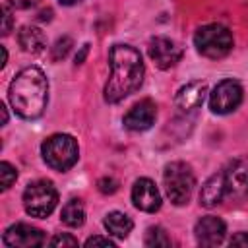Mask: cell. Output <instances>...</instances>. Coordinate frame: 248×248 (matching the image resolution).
<instances>
[{"instance_id": "obj_1", "label": "cell", "mask_w": 248, "mask_h": 248, "mask_svg": "<svg viewBox=\"0 0 248 248\" xmlns=\"http://www.w3.org/2000/svg\"><path fill=\"white\" fill-rule=\"evenodd\" d=\"M110 78L105 85V101L118 103L136 93L143 81V60L130 45H114L108 52Z\"/></svg>"}, {"instance_id": "obj_2", "label": "cell", "mask_w": 248, "mask_h": 248, "mask_svg": "<svg viewBox=\"0 0 248 248\" xmlns=\"http://www.w3.org/2000/svg\"><path fill=\"white\" fill-rule=\"evenodd\" d=\"M10 105L16 110L17 116L25 120H35L39 118L48 101V81L43 70L37 66L23 68L10 83Z\"/></svg>"}, {"instance_id": "obj_3", "label": "cell", "mask_w": 248, "mask_h": 248, "mask_svg": "<svg viewBox=\"0 0 248 248\" xmlns=\"http://www.w3.org/2000/svg\"><path fill=\"white\" fill-rule=\"evenodd\" d=\"M163 182H165L167 196L174 205H184L190 202L194 186H196V178H194L190 165L182 161L169 163L163 172Z\"/></svg>"}, {"instance_id": "obj_4", "label": "cell", "mask_w": 248, "mask_h": 248, "mask_svg": "<svg viewBox=\"0 0 248 248\" xmlns=\"http://www.w3.org/2000/svg\"><path fill=\"white\" fill-rule=\"evenodd\" d=\"M45 163L54 170H68L78 161V141L68 134H54L41 145Z\"/></svg>"}, {"instance_id": "obj_5", "label": "cell", "mask_w": 248, "mask_h": 248, "mask_svg": "<svg viewBox=\"0 0 248 248\" xmlns=\"http://www.w3.org/2000/svg\"><path fill=\"white\" fill-rule=\"evenodd\" d=\"M194 45L198 52L207 58H223L232 48V35L227 27L219 23H209L196 31Z\"/></svg>"}, {"instance_id": "obj_6", "label": "cell", "mask_w": 248, "mask_h": 248, "mask_svg": "<svg viewBox=\"0 0 248 248\" xmlns=\"http://www.w3.org/2000/svg\"><path fill=\"white\" fill-rule=\"evenodd\" d=\"M56 203H58V192L46 180H35L23 192V205L31 217L50 215L54 211Z\"/></svg>"}, {"instance_id": "obj_7", "label": "cell", "mask_w": 248, "mask_h": 248, "mask_svg": "<svg viewBox=\"0 0 248 248\" xmlns=\"http://www.w3.org/2000/svg\"><path fill=\"white\" fill-rule=\"evenodd\" d=\"M242 101V87L234 79H223L219 81L211 95H209V107L217 114H227L232 112Z\"/></svg>"}, {"instance_id": "obj_8", "label": "cell", "mask_w": 248, "mask_h": 248, "mask_svg": "<svg viewBox=\"0 0 248 248\" xmlns=\"http://www.w3.org/2000/svg\"><path fill=\"white\" fill-rule=\"evenodd\" d=\"M45 242H46L45 232L25 223H16L8 227L4 232V244L12 248H35V246H43Z\"/></svg>"}, {"instance_id": "obj_9", "label": "cell", "mask_w": 248, "mask_h": 248, "mask_svg": "<svg viewBox=\"0 0 248 248\" xmlns=\"http://www.w3.org/2000/svg\"><path fill=\"white\" fill-rule=\"evenodd\" d=\"M132 202L138 209L153 213L161 207V194L153 180L149 178H138L132 186Z\"/></svg>"}, {"instance_id": "obj_10", "label": "cell", "mask_w": 248, "mask_h": 248, "mask_svg": "<svg viewBox=\"0 0 248 248\" xmlns=\"http://www.w3.org/2000/svg\"><path fill=\"white\" fill-rule=\"evenodd\" d=\"M225 232H227L225 223L219 217H213V215L202 217L194 227L196 240L202 246H217V244H221L223 238H225Z\"/></svg>"}, {"instance_id": "obj_11", "label": "cell", "mask_w": 248, "mask_h": 248, "mask_svg": "<svg viewBox=\"0 0 248 248\" xmlns=\"http://www.w3.org/2000/svg\"><path fill=\"white\" fill-rule=\"evenodd\" d=\"M155 118H157V107H155V103L145 99V101H140L138 105H134L126 112L124 126L132 132H143V130L153 126Z\"/></svg>"}, {"instance_id": "obj_12", "label": "cell", "mask_w": 248, "mask_h": 248, "mask_svg": "<svg viewBox=\"0 0 248 248\" xmlns=\"http://www.w3.org/2000/svg\"><path fill=\"white\" fill-rule=\"evenodd\" d=\"M223 172H225L227 196H234V198L248 196V161L236 159Z\"/></svg>"}, {"instance_id": "obj_13", "label": "cell", "mask_w": 248, "mask_h": 248, "mask_svg": "<svg viewBox=\"0 0 248 248\" xmlns=\"http://www.w3.org/2000/svg\"><path fill=\"white\" fill-rule=\"evenodd\" d=\"M149 56H151V60L155 62L157 68L167 70V68L174 66L180 60L182 52H180V48L170 39H167V37H155L149 43Z\"/></svg>"}, {"instance_id": "obj_14", "label": "cell", "mask_w": 248, "mask_h": 248, "mask_svg": "<svg viewBox=\"0 0 248 248\" xmlns=\"http://www.w3.org/2000/svg\"><path fill=\"white\" fill-rule=\"evenodd\" d=\"M207 93V85L203 81H190L184 87H180V91L176 93V107L184 112L196 110L203 105Z\"/></svg>"}, {"instance_id": "obj_15", "label": "cell", "mask_w": 248, "mask_h": 248, "mask_svg": "<svg viewBox=\"0 0 248 248\" xmlns=\"http://www.w3.org/2000/svg\"><path fill=\"white\" fill-rule=\"evenodd\" d=\"M225 196H227V184H225V172L221 170V172H215L213 176H209L205 180V184L202 186L200 203L205 205V207H213Z\"/></svg>"}, {"instance_id": "obj_16", "label": "cell", "mask_w": 248, "mask_h": 248, "mask_svg": "<svg viewBox=\"0 0 248 248\" xmlns=\"http://www.w3.org/2000/svg\"><path fill=\"white\" fill-rule=\"evenodd\" d=\"M17 43H19V46L25 52H31V54H37V52H41L46 46V41H45L43 31L37 29V27H31V25H25V27L19 29Z\"/></svg>"}, {"instance_id": "obj_17", "label": "cell", "mask_w": 248, "mask_h": 248, "mask_svg": "<svg viewBox=\"0 0 248 248\" xmlns=\"http://www.w3.org/2000/svg\"><path fill=\"white\" fill-rule=\"evenodd\" d=\"M103 225H105V229L108 231V234H112V236H116V238H126V236L130 234L132 227H134L132 219H130L126 213H120V211L108 213V215L105 217Z\"/></svg>"}, {"instance_id": "obj_18", "label": "cell", "mask_w": 248, "mask_h": 248, "mask_svg": "<svg viewBox=\"0 0 248 248\" xmlns=\"http://www.w3.org/2000/svg\"><path fill=\"white\" fill-rule=\"evenodd\" d=\"M60 219L68 225V227H81L85 221V207L79 200H70L64 207H62V215Z\"/></svg>"}, {"instance_id": "obj_19", "label": "cell", "mask_w": 248, "mask_h": 248, "mask_svg": "<svg viewBox=\"0 0 248 248\" xmlns=\"http://www.w3.org/2000/svg\"><path fill=\"white\" fill-rule=\"evenodd\" d=\"M145 246H170V238L161 227H151L145 232Z\"/></svg>"}, {"instance_id": "obj_20", "label": "cell", "mask_w": 248, "mask_h": 248, "mask_svg": "<svg viewBox=\"0 0 248 248\" xmlns=\"http://www.w3.org/2000/svg\"><path fill=\"white\" fill-rule=\"evenodd\" d=\"M0 176H2V190H8L16 178H17V170L8 163V161H2L0 163Z\"/></svg>"}, {"instance_id": "obj_21", "label": "cell", "mask_w": 248, "mask_h": 248, "mask_svg": "<svg viewBox=\"0 0 248 248\" xmlns=\"http://www.w3.org/2000/svg\"><path fill=\"white\" fill-rule=\"evenodd\" d=\"M70 48H72V39H70V37H60V39L54 43V46H52V60H62V58H66V54L70 52Z\"/></svg>"}, {"instance_id": "obj_22", "label": "cell", "mask_w": 248, "mask_h": 248, "mask_svg": "<svg viewBox=\"0 0 248 248\" xmlns=\"http://www.w3.org/2000/svg\"><path fill=\"white\" fill-rule=\"evenodd\" d=\"M52 246H78V238L70 236V234H56L50 240Z\"/></svg>"}, {"instance_id": "obj_23", "label": "cell", "mask_w": 248, "mask_h": 248, "mask_svg": "<svg viewBox=\"0 0 248 248\" xmlns=\"http://www.w3.org/2000/svg\"><path fill=\"white\" fill-rule=\"evenodd\" d=\"M116 188H118V184L112 178H101L99 180V190L103 194H112V192H116Z\"/></svg>"}, {"instance_id": "obj_24", "label": "cell", "mask_w": 248, "mask_h": 248, "mask_svg": "<svg viewBox=\"0 0 248 248\" xmlns=\"http://www.w3.org/2000/svg\"><path fill=\"white\" fill-rule=\"evenodd\" d=\"M97 244H101V246H114V242L108 236H91V238L85 240V246H97Z\"/></svg>"}, {"instance_id": "obj_25", "label": "cell", "mask_w": 248, "mask_h": 248, "mask_svg": "<svg viewBox=\"0 0 248 248\" xmlns=\"http://www.w3.org/2000/svg\"><path fill=\"white\" fill-rule=\"evenodd\" d=\"M2 14H4V25H2V35H8L10 29H12V14H10V8L4 6L2 8Z\"/></svg>"}, {"instance_id": "obj_26", "label": "cell", "mask_w": 248, "mask_h": 248, "mask_svg": "<svg viewBox=\"0 0 248 248\" xmlns=\"http://www.w3.org/2000/svg\"><path fill=\"white\" fill-rule=\"evenodd\" d=\"M231 246H248V232H236L231 240H229Z\"/></svg>"}, {"instance_id": "obj_27", "label": "cell", "mask_w": 248, "mask_h": 248, "mask_svg": "<svg viewBox=\"0 0 248 248\" xmlns=\"http://www.w3.org/2000/svg\"><path fill=\"white\" fill-rule=\"evenodd\" d=\"M39 0H10V4L14 6V8H17V10H25V8H31V6H35Z\"/></svg>"}, {"instance_id": "obj_28", "label": "cell", "mask_w": 248, "mask_h": 248, "mask_svg": "<svg viewBox=\"0 0 248 248\" xmlns=\"http://www.w3.org/2000/svg\"><path fill=\"white\" fill-rule=\"evenodd\" d=\"M87 52H89V45H83V46H81V50L76 54V64H83V60H85Z\"/></svg>"}, {"instance_id": "obj_29", "label": "cell", "mask_w": 248, "mask_h": 248, "mask_svg": "<svg viewBox=\"0 0 248 248\" xmlns=\"http://www.w3.org/2000/svg\"><path fill=\"white\" fill-rule=\"evenodd\" d=\"M0 108H2V124H6V122H8V112H6V107L2 105Z\"/></svg>"}, {"instance_id": "obj_30", "label": "cell", "mask_w": 248, "mask_h": 248, "mask_svg": "<svg viewBox=\"0 0 248 248\" xmlns=\"http://www.w3.org/2000/svg\"><path fill=\"white\" fill-rule=\"evenodd\" d=\"M50 14H52L50 10H45V12L41 14V19H50Z\"/></svg>"}, {"instance_id": "obj_31", "label": "cell", "mask_w": 248, "mask_h": 248, "mask_svg": "<svg viewBox=\"0 0 248 248\" xmlns=\"http://www.w3.org/2000/svg\"><path fill=\"white\" fill-rule=\"evenodd\" d=\"M60 4H64V6H72V4H76V2H79V0H58Z\"/></svg>"}]
</instances>
